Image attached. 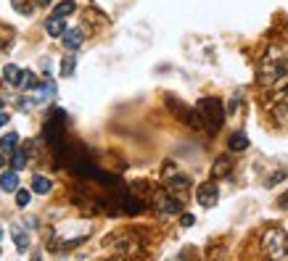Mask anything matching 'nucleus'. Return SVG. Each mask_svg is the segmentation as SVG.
<instances>
[{"mask_svg": "<svg viewBox=\"0 0 288 261\" xmlns=\"http://www.w3.org/2000/svg\"><path fill=\"white\" fill-rule=\"evenodd\" d=\"M74 64H77V61H74V56L64 58V61H61V74H64V76H71V74H74Z\"/></svg>", "mask_w": 288, "mask_h": 261, "instance_id": "nucleus-23", "label": "nucleus"}, {"mask_svg": "<svg viewBox=\"0 0 288 261\" xmlns=\"http://www.w3.org/2000/svg\"><path fill=\"white\" fill-rule=\"evenodd\" d=\"M66 111L64 109H51L48 119H45V127H42V140L48 143L56 156L64 153V145H66Z\"/></svg>", "mask_w": 288, "mask_h": 261, "instance_id": "nucleus-1", "label": "nucleus"}, {"mask_svg": "<svg viewBox=\"0 0 288 261\" xmlns=\"http://www.w3.org/2000/svg\"><path fill=\"white\" fill-rule=\"evenodd\" d=\"M278 206H280V208H288V190H285V193L278 198Z\"/></svg>", "mask_w": 288, "mask_h": 261, "instance_id": "nucleus-27", "label": "nucleus"}, {"mask_svg": "<svg viewBox=\"0 0 288 261\" xmlns=\"http://www.w3.org/2000/svg\"><path fill=\"white\" fill-rule=\"evenodd\" d=\"M190 188V179L185 174H175L166 179V190H172V193H185Z\"/></svg>", "mask_w": 288, "mask_h": 261, "instance_id": "nucleus-12", "label": "nucleus"}, {"mask_svg": "<svg viewBox=\"0 0 288 261\" xmlns=\"http://www.w3.org/2000/svg\"><path fill=\"white\" fill-rule=\"evenodd\" d=\"M154 208L161 214V217H172V214H180V208H183V203L177 201V195L172 190H156L154 193Z\"/></svg>", "mask_w": 288, "mask_h": 261, "instance_id": "nucleus-6", "label": "nucleus"}, {"mask_svg": "<svg viewBox=\"0 0 288 261\" xmlns=\"http://www.w3.org/2000/svg\"><path fill=\"white\" fill-rule=\"evenodd\" d=\"M13 8H16L19 13H32V6H29L27 0H13Z\"/></svg>", "mask_w": 288, "mask_h": 261, "instance_id": "nucleus-24", "label": "nucleus"}, {"mask_svg": "<svg viewBox=\"0 0 288 261\" xmlns=\"http://www.w3.org/2000/svg\"><path fill=\"white\" fill-rule=\"evenodd\" d=\"M166 106H170V111L183 121V124H188V127H193V129H201L204 127V121H201V114H199V109H190V106H185L183 100H177V98H166Z\"/></svg>", "mask_w": 288, "mask_h": 261, "instance_id": "nucleus-5", "label": "nucleus"}, {"mask_svg": "<svg viewBox=\"0 0 288 261\" xmlns=\"http://www.w3.org/2000/svg\"><path fill=\"white\" fill-rule=\"evenodd\" d=\"M227 148L230 150H246L249 148V137H246V132H233L230 135V140H227Z\"/></svg>", "mask_w": 288, "mask_h": 261, "instance_id": "nucleus-13", "label": "nucleus"}, {"mask_svg": "<svg viewBox=\"0 0 288 261\" xmlns=\"http://www.w3.org/2000/svg\"><path fill=\"white\" fill-rule=\"evenodd\" d=\"M230 172H233V159H227V156H220L214 161V166H211V177H214V179H222Z\"/></svg>", "mask_w": 288, "mask_h": 261, "instance_id": "nucleus-10", "label": "nucleus"}, {"mask_svg": "<svg viewBox=\"0 0 288 261\" xmlns=\"http://www.w3.org/2000/svg\"><path fill=\"white\" fill-rule=\"evenodd\" d=\"M193 222H196L193 214H183V219H180V224H183V227H193Z\"/></svg>", "mask_w": 288, "mask_h": 261, "instance_id": "nucleus-26", "label": "nucleus"}, {"mask_svg": "<svg viewBox=\"0 0 288 261\" xmlns=\"http://www.w3.org/2000/svg\"><path fill=\"white\" fill-rule=\"evenodd\" d=\"M16 145H19V135H16V132H8V135L0 137V148H3L6 153H8V150H13Z\"/></svg>", "mask_w": 288, "mask_h": 261, "instance_id": "nucleus-19", "label": "nucleus"}, {"mask_svg": "<svg viewBox=\"0 0 288 261\" xmlns=\"http://www.w3.org/2000/svg\"><path fill=\"white\" fill-rule=\"evenodd\" d=\"M0 240H3V227H0Z\"/></svg>", "mask_w": 288, "mask_h": 261, "instance_id": "nucleus-31", "label": "nucleus"}, {"mask_svg": "<svg viewBox=\"0 0 288 261\" xmlns=\"http://www.w3.org/2000/svg\"><path fill=\"white\" fill-rule=\"evenodd\" d=\"M196 109H199L201 121H204V129H206L209 135L220 132V127L225 124V106H222V100H220V98H211V95L199 98Z\"/></svg>", "mask_w": 288, "mask_h": 261, "instance_id": "nucleus-2", "label": "nucleus"}, {"mask_svg": "<svg viewBox=\"0 0 288 261\" xmlns=\"http://www.w3.org/2000/svg\"><path fill=\"white\" fill-rule=\"evenodd\" d=\"M283 76H288V58L283 53H267L265 61H262V66H259V82L262 85H272V82H278L283 80Z\"/></svg>", "mask_w": 288, "mask_h": 261, "instance_id": "nucleus-3", "label": "nucleus"}, {"mask_svg": "<svg viewBox=\"0 0 288 261\" xmlns=\"http://www.w3.org/2000/svg\"><path fill=\"white\" fill-rule=\"evenodd\" d=\"M51 188H53V182H51L48 177H42V174H35V177H32V193L45 195V193H51Z\"/></svg>", "mask_w": 288, "mask_h": 261, "instance_id": "nucleus-15", "label": "nucleus"}, {"mask_svg": "<svg viewBox=\"0 0 288 261\" xmlns=\"http://www.w3.org/2000/svg\"><path fill=\"white\" fill-rule=\"evenodd\" d=\"M45 32H48L51 37H61V35L66 32L64 19H61V16H51L48 21H45Z\"/></svg>", "mask_w": 288, "mask_h": 261, "instance_id": "nucleus-11", "label": "nucleus"}, {"mask_svg": "<svg viewBox=\"0 0 288 261\" xmlns=\"http://www.w3.org/2000/svg\"><path fill=\"white\" fill-rule=\"evenodd\" d=\"M11 235H13V243H16L19 251H27V248H29V235L21 229V224H13V227H11Z\"/></svg>", "mask_w": 288, "mask_h": 261, "instance_id": "nucleus-14", "label": "nucleus"}, {"mask_svg": "<svg viewBox=\"0 0 288 261\" xmlns=\"http://www.w3.org/2000/svg\"><path fill=\"white\" fill-rule=\"evenodd\" d=\"M82 42H85V32H82V29L74 27V29H66V32H64V48L66 50H77Z\"/></svg>", "mask_w": 288, "mask_h": 261, "instance_id": "nucleus-8", "label": "nucleus"}, {"mask_svg": "<svg viewBox=\"0 0 288 261\" xmlns=\"http://www.w3.org/2000/svg\"><path fill=\"white\" fill-rule=\"evenodd\" d=\"M217 198H220V188H217L214 177H211L209 182H204V185H199V190H196V201H199L201 206H206V208L214 206Z\"/></svg>", "mask_w": 288, "mask_h": 261, "instance_id": "nucleus-7", "label": "nucleus"}, {"mask_svg": "<svg viewBox=\"0 0 288 261\" xmlns=\"http://www.w3.org/2000/svg\"><path fill=\"white\" fill-rule=\"evenodd\" d=\"M0 256H3V251H0Z\"/></svg>", "mask_w": 288, "mask_h": 261, "instance_id": "nucleus-32", "label": "nucleus"}, {"mask_svg": "<svg viewBox=\"0 0 288 261\" xmlns=\"http://www.w3.org/2000/svg\"><path fill=\"white\" fill-rule=\"evenodd\" d=\"M29 203H32V190L19 188V190H16V206L24 208V206H29Z\"/></svg>", "mask_w": 288, "mask_h": 261, "instance_id": "nucleus-21", "label": "nucleus"}, {"mask_svg": "<svg viewBox=\"0 0 288 261\" xmlns=\"http://www.w3.org/2000/svg\"><path fill=\"white\" fill-rule=\"evenodd\" d=\"M3 153H6V150H3V148H0V169H3V164H6V159H3Z\"/></svg>", "mask_w": 288, "mask_h": 261, "instance_id": "nucleus-30", "label": "nucleus"}, {"mask_svg": "<svg viewBox=\"0 0 288 261\" xmlns=\"http://www.w3.org/2000/svg\"><path fill=\"white\" fill-rule=\"evenodd\" d=\"M35 6L37 8H45V6H51V0H35Z\"/></svg>", "mask_w": 288, "mask_h": 261, "instance_id": "nucleus-29", "label": "nucleus"}, {"mask_svg": "<svg viewBox=\"0 0 288 261\" xmlns=\"http://www.w3.org/2000/svg\"><path fill=\"white\" fill-rule=\"evenodd\" d=\"M285 177V172H275V174H272L270 179H267V188H272V185H278V182Z\"/></svg>", "mask_w": 288, "mask_h": 261, "instance_id": "nucleus-25", "label": "nucleus"}, {"mask_svg": "<svg viewBox=\"0 0 288 261\" xmlns=\"http://www.w3.org/2000/svg\"><path fill=\"white\" fill-rule=\"evenodd\" d=\"M35 93H37V98H35L37 103H42L45 98H53V95H56V85H53V80H45V82L35 90Z\"/></svg>", "mask_w": 288, "mask_h": 261, "instance_id": "nucleus-16", "label": "nucleus"}, {"mask_svg": "<svg viewBox=\"0 0 288 261\" xmlns=\"http://www.w3.org/2000/svg\"><path fill=\"white\" fill-rule=\"evenodd\" d=\"M3 80L11 82V85H19V80H21V69H19V66H13V64L3 66Z\"/></svg>", "mask_w": 288, "mask_h": 261, "instance_id": "nucleus-18", "label": "nucleus"}, {"mask_svg": "<svg viewBox=\"0 0 288 261\" xmlns=\"http://www.w3.org/2000/svg\"><path fill=\"white\" fill-rule=\"evenodd\" d=\"M74 8H77V3H74V0H61V3L56 6L53 16H61V19H66V16H71V13H74Z\"/></svg>", "mask_w": 288, "mask_h": 261, "instance_id": "nucleus-17", "label": "nucleus"}, {"mask_svg": "<svg viewBox=\"0 0 288 261\" xmlns=\"http://www.w3.org/2000/svg\"><path fill=\"white\" fill-rule=\"evenodd\" d=\"M8 119H11L8 114H3V111H0V127H6V124H8Z\"/></svg>", "mask_w": 288, "mask_h": 261, "instance_id": "nucleus-28", "label": "nucleus"}, {"mask_svg": "<svg viewBox=\"0 0 288 261\" xmlns=\"http://www.w3.org/2000/svg\"><path fill=\"white\" fill-rule=\"evenodd\" d=\"M19 87H24V90H32V87H37V80H35V74H32V71H21Z\"/></svg>", "mask_w": 288, "mask_h": 261, "instance_id": "nucleus-22", "label": "nucleus"}, {"mask_svg": "<svg viewBox=\"0 0 288 261\" xmlns=\"http://www.w3.org/2000/svg\"><path fill=\"white\" fill-rule=\"evenodd\" d=\"M262 245L270 258H288V235L280 227H267L262 235Z\"/></svg>", "mask_w": 288, "mask_h": 261, "instance_id": "nucleus-4", "label": "nucleus"}, {"mask_svg": "<svg viewBox=\"0 0 288 261\" xmlns=\"http://www.w3.org/2000/svg\"><path fill=\"white\" fill-rule=\"evenodd\" d=\"M0 190H3V193H16L19 190V174H16V169L0 174Z\"/></svg>", "mask_w": 288, "mask_h": 261, "instance_id": "nucleus-9", "label": "nucleus"}, {"mask_svg": "<svg viewBox=\"0 0 288 261\" xmlns=\"http://www.w3.org/2000/svg\"><path fill=\"white\" fill-rule=\"evenodd\" d=\"M29 164V156H27V150H16L13 153V159H11V166L16 169V172H21V169Z\"/></svg>", "mask_w": 288, "mask_h": 261, "instance_id": "nucleus-20", "label": "nucleus"}]
</instances>
